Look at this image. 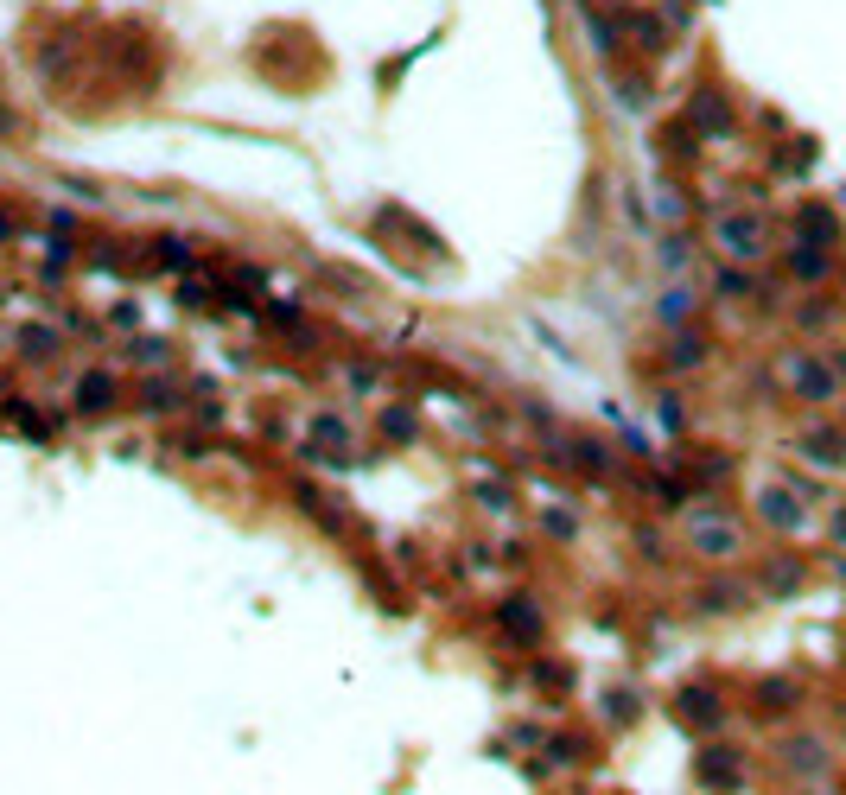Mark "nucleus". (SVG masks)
I'll return each instance as SVG.
<instances>
[{"label":"nucleus","instance_id":"nucleus-11","mask_svg":"<svg viewBox=\"0 0 846 795\" xmlns=\"http://www.w3.org/2000/svg\"><path fill=\"white\" fill-rule=\"evenodd\" d=\"M109 395H115V389H109V382H102V376H90V382H83V389H77V401H83V407H90V414H102V401H109Z\"/></svg>","mask_w":846,"mask_h":795},{"label":"nucleus","instance_id":"nucleus-10","mask_svg":"<svg viewBox=\"0 0 846 795\" xmlns=\"http://www.w3.org/2000/svg\"><path fill=\"white\" fill-rule=\"evenodd\" d=\"M789 267H796L802 280H815V274H827V255H821V249H796V261H789Z\"/></svg>","mask_w":846,"mask_h":795},{"label":"nucleus","instance_id":"nucleus-6","mask_svg":"<svg viewBox=\"0 0 846 795\" xmlns=\"http://www.w3.org/2000/svg\"><path fill=\"white\" fill-rule=\"evenodd\" d=\"M681 719H693V726H720V700L700 694V687H687L681 694Z\"/></svg>","mask_w":846,"mask_h":795},{"label":"nucleus","instance_id":"nucleus-1","mask_svg":"<svg viewBox=\"0 0 846 795\" xmlns=\"http://www.w3.org/2000/svg\"><path fill=\"white\" fill-rule=\"evenodd\" d=\"M783 376H789V389H796L802 401H833V395H840V376H833L827 363H815V356H789Z\"/></svg>","mask_w":846,"mask_h":795},{"label":"nucleus","instance_id":"nucleus-3","mask_svg":"<svg viewBox=\"0 0 846 795\" xmlns=\"http://www.w3.org/2000/svg\"><path fill=\"white\" fill-rule=\"evenodd\" d=\"M693 547L700 554H738V529L732 522H693Z\"/></svg>","mask_w":846,"mask_h":795},{"label":"nucleus","instance_id":"nucleus-12","mask_svg":"<svg viewBox=\"0 0 846 795\" xmlns=\"http://www.w3.org/2000/svg\"><path fill=\"white\" fill-rule=\"evenodd\" d=\"M833 529H840V541H846V516H840V522H833Z\"/></svg>","mask_w":846,"mask_h":795},{"label":"nucleus","instance_id":"nucleus-2","mask_svg":"<svg viewBox=\"0 0 846 795\" xmlns=\"http://www.w3.org/2000/svg\"><path fill=\"white\" fill-rule=\"evenodd\" d=\"M713 236H720V249L732 261H757L763 255V223H757V216H720Z\"/></svg>","mask_w":846,"mask_h":795},{"label":"nucleus","instance_id":"nucleus-5","mask_svg":"<svg viewBox=\"0 0 846 795\" xmlns=\"http://www.w3.org/2000/svg\"><path fill=\"white\" fill-rule=\"evenodd\" d=\"M503 630H510L516 642H535V636H541V617H535V605H528V598L503 605Z\"/></svg>","mask_w":846,"mask_h":795},{"label":"nucleus","instance_id":"nucleus-7","mask_svg":"<svg viewBox=\"0 0 846 795\" xmlns=\"http://www.w3.org/2000/svg\"><path fill=\"white\" fill-rule=\"evenodd\" d=\"M763 516L777 522V529H796V522H802V510H796L789 490H763Z\"/></svg>","mask_w":846,"mask_h":795},{"label":"nucleus","instance_id":"nucleus-4","mask_svg":"<svg viewBox=\"0 0 846 795\" xmlns=\"http://www.w3.org/2000/svg\"><path fill=\"white\" fill-rule=\"evenodd\" d=\"M687 121H693V127H707V134H726V127H732V115H726V102H720V96H707V90H700V96H693V109H687Z\"/></svg>","mask_w":846,"mask_h":795},{"label":"nucleus","instance_id":"nucleus-9","mask_svg":"<svg viewBox=\"0 0 846 795\" xmlns=\"http://www.w3.org/2000/svg\"><path fill=\"white\" fill-rule=\"evenodd\" d=\"M802 236H815V242H833V216H827L821 204H808V210H802Z\"/></svg>","mask_w":846,"mask_h":795},{"label":"nucleus","instance_id":"nucleus-8","mask_svg":"<svg viewBox=\"0 0 846 795\" xmlns=\"http://www.w3.org/2000/svg\"><path fill=\"white\" fill-rule=\"evenodd\" d=\"M783 757H789V770H808V776H815V770H821V757H827V751H821V745H815V738H789V745H783Z\"/></svg>","mask_w":846,"mask_h":795}]
</instances>
